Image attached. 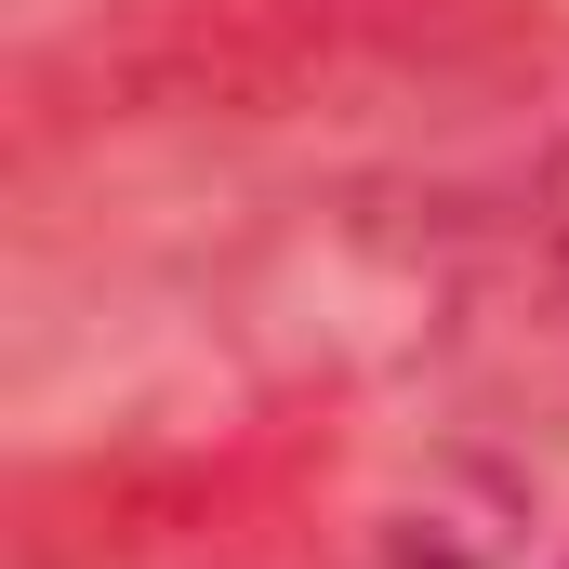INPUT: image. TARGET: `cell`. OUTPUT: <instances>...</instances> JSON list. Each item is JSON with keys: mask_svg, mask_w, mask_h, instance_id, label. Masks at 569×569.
Segmentation results:
<instances>
[{"mask_svg": "<svg viewBox=\"0 0 569 569\" xmlns=\"http://www.w3.org/2000/svg\"><path fill=\"white\" fill-rule=\"evenodd\" d=\"M437 358H450V385H463L477 411H503V425H557L569 411V133L517 172L503 212L463 226Z\"/></svg>", "mask_w": 569, "mask_h": 569, "instance_id": "6da1fadb", "label": "cell"}, {"mask_svg": "<svg viewBox=\"0 0 569 569\" xmlns=\"http://www.w3.org/2000/svg\"><path fill=\"white\" fill-rule=\"evenodd\" d=\"M530 543V477L477 437L425 450V477L385 503V569H503Z\"/></svg>", "mask_w": 569, "mask_h": 569, "instance_id": "7a4b0ae2", "label": "cell"}, {"mask_svg": "<svg viewBox=\"0 0 569 569\" xmlns=\"http://www.w3.org/2000/svg\"><path fill=\"white\" fill-rule=\"evenodd\" d=\"M557 569H569V557H557Z\"/></svg>", "mask_w": 569, "mask_h": 569, "instance_id": "3957f363", "label": "cell"}]
</instances>
